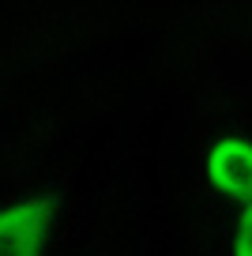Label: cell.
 Masks as SVG:
<instances>
[{"instance_id": "obj_3", "label": "cell", "mask_w": 252, "mask_h": 256, "mask_svg": "<svg viewBox=\"0 0 252 256\" xmlns=\"http://www.w3.org/2000/svg\"><path fill=\"white\" fill-rule=\"evenodd\" d=\"M234 256H252V204L244 208L241 222H237V241H234Z\"/></svg>"}, {"instance_id": "obj_2", "label": "cell", "mask_w": 252, "mask_h": 256, "mask_svg": "<svg viewBox=\"0 0 252 256\" xmlns=\"http://www.w3.org/2000/svg\"><path fill=\"white\" fill-rule=\"evenodd\" d=\"M207 174H211L218 192L252 204V144L248 140H222L207 158Z\"/></svg>"}, {"instance_id": "obj_1", "label": "cell", "mask_w": 252, "mask_h": 256, "mask_svg": "<svg viewBox=\"0 0 252 256\" xmlns=\"http://www.w3.org/2000/svg\"><path fill=\"white\" fill-rule=\"evenodd\" d=\"M53 211H56L53 196H38V200L0 211V256H38Z\"/></svg>"}]
</instances>
